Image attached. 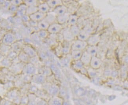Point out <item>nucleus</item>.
I'll use <instances>...</instances> for the list:
<instances>
[{
    "instance_id": "48",
    "label": "nucleus",
    "mask_w": 128,
    "mask_h": 105,
    "mask_svg": "<svg viewBox=\"0 0 128 105\" xmlns=\"http://www.w3.org/2000/svg\"><path fill=\"white\" fill-rule=\"evenodd\" d=\"M10 1L12 4L18 7L23 3V0H12Z\"/></svg>"
},
{
    "instance_id": "42",
    "label": "nucleus",
    "mask_w": 128,
    "mask_h": 105,
    "mask_svg": "<svg viewBox=\"0 0 128 105\" xmlns=\"http://www.w3.org/2000/svg\"><path fill=\"white\" fill-rule=\"evenodd\" d=\"M23 3L27 6H37L38 4V0H23Z\"/></svg>"
},
{
    "instance_id": "8",
    "label": "nucleus",
    "mask_w": 128,
    "mask_h": 105,
    "mask_svg": "<svg viewBox=\"0 0 128 105\" xmlns=\"http://www.w3.org/2000/svg\"><path fill=\"white\" fill-rule=\"evenodd\" d=\"M25 64L22 62L16 64H12L10 66V70L11 72L16 75L22 73V70Z\"/></svg>"
},
{
    "instance_id": "51",
    "label": "nucleus",
    "mask_w": 128,
    "mask_h": 105,
    "mask_svg": "<svg viewBox=\"0 0 128 105\" xmlns=\"http://www.w3.org/2000/svg\"><path fill=\"white\" fill-rule=\"evenodd\" d=\"M37 105H48V101L38 98Z\"/></svg>"
},
{
    "instance_id": "16",
    "label": "nucleus",
    "mask_w": 128,
    "mask_h": 105,
    "mask_svg": "<svg viewBox=\"0 0 128 105\" xmlns=\"http://www.w3.org/2000/svg\"><path fill=\"white\" fill-rule=\"evenodd\" d=\"M38 69L39 73L42 74L46 77L53 75V73L51 68L48 66L42 65L40 67L38 68Z\"/></svg>"
},
{
    "instance_id": "3",
    "label": "nucleus",
    "mask_w": 128,
    "mask_h": 105,
    "mask_svg": "<svg viewBox=\"0 0 128 105\" xmlns=\"http://www.w3.org/2000/svg\"><path fill=\"white\" fill-rule=\"evenodd\" d=\"M22 73L32 76L38 73V69L30 63L25 64L22 70Z\"/></svg>"
},
{
    "instance_id": "49",
    "label": "nucleus",
    "mask_w": 128,
    "mask_h": 105,
    "mask_svg": "<svg viewBox=\"0 0 128 105\" xmlns=\"http://www.w3.org/2000/svg\"><path fill=\"white\" fill-rule=\"evenodd\" d=\"M22 23H23L25 24L27 22H28L30 21V20H31L30 19V16L29 15H24V16H22Z\"/></svg>"
},
{
    "instance_id": "12",
    "label": "nucleus",
    "mask_w": 128,
    "mask_h": 105,
    "mask_svg": "<svg viewBox=\"0 0 128 105\" xmlns=\"http://www.w3.org/2000/svg\"><path fill=\"white\" fill-rule=\"evenodd\" d=\"M24 42L22 40H18L11 46V50L18 54V55L22 50Z\"/></svg>"
},
{
    "instance_id": "18",
    "label": "nucleus",
    "mask_w": 128,
    "mask_h": 105,
    "mask_svg": "<svg viewBox=\"0 0 128 105\" xmlns=\"http://www.w3.org/2000/svg\"><path fill=\"white\" fill-rule=\"evenodd\" d=\"M52 11L56 14L57 16H59L68 13V7L64 5H62L55 7Z\"/></svg>"
},
{
    "instance_id": "40",
    "label": "nucleus",
    "mask_w": 128,
    "mask_h": 105,
    "mask_svg": "<svg viewBox=\"0 0 128 105\" xmlns=\"http://www.w3.org/2000/svg\"><path fill=\"white\" fill-rule=\"evenodd\" d=\"M38 11V8L37 6H27V9L26 10V15H30L36 12H37Z\"/></svg>"
},
{
    "instance_id": "19",
    "label": "nucleus",
    "mask_w": 128,
    "mask_h": 105,
    "mask_svg": "<svg viewBox=\"0 0 128 105\" xmlns=\"http://www.w3.org/2000/svg\"><path fill=\"white\" fill-rule=\"evenodd\" d=\"M57 15L52 11H50L46 13L45 19L50 24L56 22Z\"/></svg>"
},
{
    "instance_id": "57",
    "label": "nucleus",
    "mask_w": 128,
    "mask_h": 105,
    "mask_svg": "<svg viewBox=\"0 0 128 105\" xmlns=\"http://www.w3.org/2000/svg\"><path fill=\"white\" fill-rule=\"evenodd\" d=\"M2 27H1V26H0V31L1 30H2Z\"/></svg>"
},
{
    "instance_id": "2",
    "label": "nucleus",
    "mask_w": 128,
    "mask_h": 105,
    "mask_svg": "<svg viewBox=\"0 0 128 105\" xmlns=\"http://www.w3.org/2000/svg\"><path fill=\"white\" fill-rule=\"evenodd\" d=\"M17 41L18 40L15 35V33L12 31H8L4 35L1 41V43L4 45L11 46Z\"/></svg>"
},
{
    "instance_id": "32",
    "label": "nucleus",
    "mask_w": 128,
    "mask_h": 105,
    "mask_svg": "<svg viewBox=\"0 0 128 105\" xmlns=\"http://www.w3.org/2000/svg\"><path fill=\"white\" fill-rule=\"evenodd\" d=\"M72 66V68L77 71H80L84 67V66L80 60L78 61H73Z\"/></svg>"
},
{
    "instance_id": "27",
    "label": "nucleus",
    "mask_w": 128,
    "mask_h": 105,
    "mask_svg": "<svg viewBox=\"0 0 128 105\" xmlns=\"http://www.w3.org/2000/svg\"><path fill=\"white\" fill-rule=\"evenodd\" d=\"M27 6L24 3L18 7V9L16 13V16L22 18L26 14V10Z\"/></svg>"
},
{
    "instance_id": "10",
    "label": "nucleus",
    "mask_w": 128,
    "mask_h": 105,
    "mask_svg": "<svg viewBox=\"0 0 128 105\" xmlns=\"http://www.w3.org/2000/svg\"><path fill=\"white\" fill-rule=\"evenodd\" d=\"M102 62L100 58L96 56L92 57L90 61L89 67L94 70H97L101 67Z\"/></svg>"
},
{
    "instance_id": "23",
    "label": "nucleus",
    "mask_w": 128,
    "mask_h": 105,
    "mask_svg": "<svg viewBox=\"0 0 128 105\" xmlns=\"http://www.w3.org/2000/svg\"><path fill=\"white\" fill-rule=\"evenodd\" d=\"M11 50L10 46L1 43H0V53L4 57H6Z\"/></svg>"
},
{
    "instance_id": "21",
    "label": "nucleus",
    "mask_w": 128,
    "mask_h": 105,
    "mask_svg": "<svg viewBox=\"0 0 128 105\" xmlns=\"http://www.w3.org/2000/svg\"><path fill=\"white\" fill-rule=\"evenodd\" d=\"M36 95L40 99L46 100L48 101L51 97L48 95V93L44 90L42 89H38V91L35 93Z\"/></svg>"
},
{
    "instance_id": "56",
    "label": "nucleus",
    "mask_w": 128,
    "mask_h": 105,
    "mask_svg": "<svg viewBox=\"0 0 128 105\" xmlns=\"http://www.w3.org/2000/svg\"><path fill=\"white\" fill-rule=\"evenodd\" d=\"M2 21V19L0 17V22H1Z\"/></svg>"
},
{
    "instance_id": "54",
    "label": "nucleus",
    "mask_w": 128,
    "mask_h": 105,
    "mask_svg": "<svg viewBox=\"0 0 128 105\" xmlns=\"http://www.w3.org/2000/svg\"><path fill=\"white\" fill-rule=\"evenodd\" d=\"M11 3L10 2V1H6L4 2V3L3 4L4 7H5L6 8L9 9L10 6L11 5Z\"/></svg>"
},
{
    "instance_id": "43",
    "label": "nucleus",
    "mask_w": 128,
    "mask_h": 105,
    "mask_svg": "<svg viewBox=\"0 0 128 105\" xmlns=\"http://www.w3.org/2000/svg\"><path fill=\"white\" fill-rule=\"evenodd\" d=\"M29 102V99L27 95H22L21 97L20 105H28Z\"/></svg>"
},
{
    "instance_id": "11",
    "label": "nucleus",
    "mask_w": 128,
    "mask_h": 105,
    "mask_svg": "<svg viewBox=\"0 0 128 105\" xmlns=\"http://www.w3.org/2000/svg\"><path fill=\"white\" fill-rule=\"evenodd\" d=\"M62 36L64 41L68 42H72L74 41L75 37L70 31L69 28H66L62 32Z\"/></svg>"
},
{
    "instance_id": "17",
    "label": "nucleus",
    "mask_w": 128,
    "mask_h": 105,
    "mask_svg": "<svg viewBox=\"0 0 128 105\" xmlns=\"http://www.w3.org/2000/svg\"><path fill=\"white\" fill-rule=\"evenodd\" d=\"M46 14V13H42L40 11H38L29 16L31 20L38 22L45 19Z\"/></svg>"
},
{
    "instance_id": "47",
    "label": "nucleus",
    "mask_w": 128,
    "mask_h": 105,
    "mask_svg": "<svg viewBox=\"0 0 128 105\" xmlns=\"http://www.w3.org/2000/svg\"><path fill=\"white\" fill-rule=\"evenodd\" d=\"M38 24V22H37L30 20V21L26 23L25 24H26V26H27V27L30 28H34L37 27Z\"/></svg>"
},
{
    "instance_id": "34",
    "label": "nucleus",
    "mask_w": 128,
    "mask_h": 105,
    "mask_svg": "<svg viewBox=\"0 0 128 105\" xmlns=\"http://www.w3.org/2000/svg\"><path fill=\"white\" fill-rule=\"evenodd\" d=\"M50 24L45 19L38 22V27L40 30H48Z\"/></svg>"
},
{
    "instance_id": "9",
    "label": "nucleus",
    "mask_w": 128,
    "mask_h": 105,
    "mask_svg": "<svg viewBox=\"0 0 128 105\" xmlns=\"http://www.w3.org/2000/svg\"><path fill=\"white\" fill-rule=\"evenodd\" d=\"M30 36L32 42V45L33 47L40 48L42 45L43 44L44 41L39 38L36 32H33L30 35Z\"/></svg>"
},
{
    "instance_id": "46",
    "label": "nucleus",
    "mask_w": 128,
    "mask_h": 105,
    "mask_svg": "<svg viewBox=\"0 0 128 105\" xmlns=\"http://www.w3.org/2000/svg\"><path fill=\"white\" fill-rule=\"evenodd\" d=\"M18 56V54L16 52L14 51L11 50L8 55L6 57L8 58L10 60L12 61L15 59L16 58H17Z\"/></svg>"
},
{
    "instance_id": "53",
    "label": "nucleus",
    "mask_w": 128,
    "mask_h": 105,
    "mask_svg": "<svg viewBox=\"0 0 128 105\" xmlns=\"http://www.w3.org/2000/svg\"><path fill=\"white\" fill-rule=\"evenodd\" d=\"M6 32V30L4 29H2L0 31V42H1L4 35Z\"/></svg>"
},
{
    "instance_id": "14",
    "label": "nucleus",
    "mask_w": 128,
    "mask_h": 105,
    "mask_svg": "<svg viewBox=\"0 0 128 105\" xmlns=\"http://www.w3.org/2000/svg\"><path fill=\"white\" fill-rule=\"evenodd\" d=\"M100 41V36L96 34L90 35L86 42L88 45L96 46L98 44Z\"/></svg>"
},
{
    "instance_id": "22",
    "label": "nucleus",
    "mask_w": 128,
    "mask_h": 105,
    "mask_svg": "<svg viewBox=\"0 0 128 105\" xmlns=\"http://www.w3.org/2000/svg\"><path fill=\"white\" fill-rule=\"evenodd\" d=\"M86 51L90 54L92 57L96 56L99 51V48L97 46H92L88 45L86 48Z\"/></svg>"
},
{
    "instance_id": "5",
    "label": "nucleus",
    "mask_w": 128,
    "mask_h": 105,
    "mask_svg": "<svg viewBox=\"0 0 128 105\" xmlns=\"http://www.w3.org/2000/svg\"><path fill=\"white\" fill-rule=\"evenodd\" d=\"M22 50L29 56L30 58H32L38 55V51L30 44H24L23 46Z\"/></svg>"
},
{
    "instance_id": "4",
    "label": "nucleus",
    "mask_w": 128,
    "mask_h": 105,
    "mask_svg": "<svg viewBox=\"0 0 128 105\" xmlns=\"http://www.w3.org/2000/svg\"><path fill=\"white\" fill-rule=\"evenodd\" d=\"M88 45L86 41H84L77 39L73 41L71 46V50L84 51Z\"/></svg>"
},
{
    "instance_id": "37",
    "label": "nucleus",
    "mask_w": 128,
    "mask_h": 105,
    "mask_svg": "<svg viewBox=\"0 0 128 105\" xmlns=\"http://www.w3.org/2000/svg\"><path fill=\"white\" fill-rule=\"evenodd\" d=\"M18 76L19 79L24 84H30L31 83L32 76L27 75L23 73L21 74Z\"/></svg>"
},
{
    "instance_id": "1",
    "label": "nucleus",
    "mask_w": 128,
    "mask_h": 105,
    "mask_svg": "<svg viewBox=\"0 0 128 105\" xmlns=\"http://www.w3.org/2000/svg\"><path fill=\"white\" fill-rule=\"evenodd\" d=\"M42 86V89H44L50 97L59 96L60 87L56 84H51L46 82Z\"/></svg>"
},
{
    "instance_id": "55",
    "label": "nucleus",
    "mask_w": 128,
    "mask_h": 105,
    "mask_svg": "<svg viewBox=\"0 0 128 105\" xmlns=\"http://www.w3.org/2000/svg\"><path fill=\"white\" fill-rule=\"evenodd\" d=\"M118 72L116 71H112L111 77L113 78H116L118 76Z\"/></svg>"
},
{
    "instance_id": "6",
    "label": "nucleus",
    "mask_w": 128,
    "mask_h": 105,
    "mask_svg": "<svg viewBox=\"0 0 128 105\" xmlns=\"http://www.w3.org/2000/svg\"><path fill=\"white\" fill-rule=\"evenodd\" d=\"M46 77L42 74H36L32 76L31 83L37 85H42L46 82Z\"/></svg>"
},
{
    "instance_id": "31",
    "label": "nucleus",
    "mask_w": 128,
    "mask_h": 105,
    "mask_svg": "<svg viewBox=\"0 0 128 105\" xmlns=\"http://www.w3.org/2000/svg\"><path fill=\"white\" fill-rule=\"evenodd\" d=\"M78 20V17L77 15L75 14H70L67 22L68 26L70 27L72 26L76 25Z\"/></svg>"
},
{
    "instance_id": "20",
    "label": "nucleus",
    "mask_w": 128,
    "mask_h": 105,
    "mask_svg": "<svg viewBox=\"0 0 128 105\" xmlns=\"http://www.w3.org/2000/svg\"><path fill=\"white\" fill-rule=\"evenodd\" d=\"M90 35L91 34L88 32L84 29H81L80 30L79 34L76 37L78 40L84 41H87Z\"/></svg>"
},
{
    "instance_id": "7",
    "label": "nucleus",
    "mask_w": 128,
    "mask_h": 105,
    "mask_svg": "<svg viewBox=\"0 0 128 105\" xmlns=\"http://www.w3.org/2000/svg\"><path fill=\"white\" fill-rule=\"evenodd\" d=\"M63 29V25L55 22L50 25L48 31L49 34H58Z\"/></svg>"
},
{
    "instance_id": "44",
    "label": "nucleus",
    "mask_w": 128,
    "mask_h": 105,
    "mask_svg": "<svg viewBox=\"0 0 128 105\" xmlns=\"http://www.w3.org/2000/svg\"><path fill=\"white\" fill-rule=\"evenodd\" d=\"M87 71L88 75L90 77L92 78H95L97 75V73L96 72V70H94L91 67L88 68L87 70Z\"/></svg>"
},
{
    "instance_id": "29",
    "label": "nucleus",
    "mask_w": 128,
    "mask_h": 105,
    "mask_svg": "<svg viewBox=\"0 0 128 105\" xmlns=\"http://www.w3.org/2000/svg\"><path fill=\"white\" fill-rule=\"evenodd\" d=\"M50 9H54L58 6L63 5V2L61 0H48L46 1Z\"/></svg>"
},
{
    "instance_id": "24",
    "label": "nucleus",
    "mask_w": 128,
    "mask_h": 105,
    "mask_svg": "<svg viewBox=\"0 0 128 105\" xmlns=\"http://www.w3.org/2000/svg\"><path fill=\"white\" fill-rule=\"evenodd\" d=\"M70 14L68 13L57 16L56 22L61 25L67 23Z\"/></svg>"
},
{
    "instance_id": "15",
    "label": "nucleus",
    "mask_w": 128,
    "mask_h": 105,
    "mask_svg": "<svg viewBox=\"0 0 128 105\" xmlns=\"http://www.w3.org/2000/svg\"><path fill=\"white\" fill-rule=\"evenodd\" d=\"M92 56L89 54L86 50L83 51L80 60L84 67H89L90 61Z\"/></svg>"
},
{
    "instance_id": "38",
    "label": "nucleus",
    "mask_w": 128,
    "mask_h": 105,
    "mask_svg": "<svg viewBox=\"0 0 128 105\" xmlns=\"http://www.w3.org/2000/svg\"><path fill=\"white\" fill-rule=\"evenodd\" d=\"M41 62V60L38 55L32 58H30V63L35 66L37 68L42 66L40 65Z\"/></svg>"
},
{
    "instance_id": "39",
    "label": "nucleus",
    "mask_w": 128,
    "mask_h": 105,
    "mask_svg": "<svg viewBox=\"0 0 128 105\" xmlns=\"http://www.w3.org/2000/svg\"><path fill=\"white\" fill-rule=\"evenodd\" d=\"M70 31L75 37H77L80 32V29L77 25H74L69 27Z\"/></svg>"
},
{
    "instance_id": "26",
    "label": "nucleus",
    "mask_w": 128,
    "mask_h": 105,
    "mask_svg": "<svg viewBox=\"0 0 128 105\" xmlns=\"http://www.w3.org/2000/svg\"><path fill=\"white\" fill-rule=\"evenodd\" d=\"M65 44L62 45L59 49L60 53L64 56L70 54L71 51V47H70L67 44V42L65 41Z\"/></svg>"
},
{
    "instance_id": "25",
    "label": "nucleus",
    "mask_w": 128,
    "mask_h": 105,
    "mask_svg": "<svg viewBox=\"0 0 128 105\" xmlns=\"http://www.w3.org/2000/svg\"><path fill=\"white\" fill-rule=\"evenodd\" d=\"M38 11L42 13L46 14L50 11V7H49L46 2L39 4L38 6Z\"/></svg>"
},
{
    "instance_id": "28",
    "label": "nucleus",
    "mask_w": 128,
    "mask_h": 105,
    "mask_svg": "<svg viewBox=\"0 0 128 105\" xmlns=\"http://www.w3.org/2000/svg\"><path fill=\"white\" fill-rule=\"evenodd\" d=\"M18 57L20 59V62L22 63L27 64L30 63V58L28 55L26 54V53H24L22 50L18 54Z\"/></svg>"
},
{
    "instance_id": "52",
    "label": "nucleus",
    "mask_w": 128,
    "mask_h": 105,
    "mask_svg": "<svg viewBox=\"0 0 128 105\" xmlns=\"http://www.w3.org/2000/svg\"><path fill=\"white\" fill-rule=\"evenodd\" d=\"M112 71L110 69H107L104 71V75L106 77H110L111 76V75Z\"/></svg>"
},
{
    "instance_id": "33",
    "label": "nucleus",
    "mask_w": 128,
    "mask_h": 105,
    "mask_svg": "<svg viewBox=\"0 0 128 105\" xmlns=\"http://www.w3.org/2000/svg\"><path fill=\"white\" fill-rule=\"evenodd\" d=\"M72 60V58L70 53V54L65 56V57L62 58L60 61L62 65L65 67H68L70 64V61Z\"/></svg>"
},
{
    "instance_id": "35",
    "label": "nucleus",
    "mask_w": 128,
    "mask_h": 105,
    "mask_svg": "<svg viewBox=\"0 0 128 105\" xmlns=\"http://www.w3.org/2000/svg\"><path fill=\"white\" fill-rule=\"evenodd\" d=\"M36 34L39 38L43 41L48 38L49 35L48 31L46 30H39Z\"/></svg>"
},
{
    "instance_id": "30",
    "label": "nucleus",
    "mask_w": 128,
    "mask_h": 105,
    "mask_svg": "<svg viewBox=\"0 0 128 105\" xmlns=\"http://www.w3.org/2000/svg\"><path fill=\"white\" fill-rule=\"evenodd\" d=\"M83 51L81 50H72L70 54L73 61L79 60L82 56Z\"/></svg>"
},
{
    "instance_id": "45",
    "label": "nucleus",
    "mask_w": 128,
    "mask_h": 105,
    "mask_svg": "<svg viewBox=\"0 0 128 105\" xmlns=\"http://www.w3.org/2000/svg\"><path fill=\"white\" fill-rule=\"evenodd\" d=\"M38 90V89L36 86L33 84L32 83H30L28 89V93L35 94Z\"/></svg>"
},
{
    "instance_id": "13",
    "label": "nucleus",
    "mask_w": 128,
    "mask_h": 105,
    "mask_svg": "<svg viewBox=\"0 0 128 105\" xmlns=\"http://www.w3.org/2000/svg\"><path fill=\"white\" fill-rule=\"evenodd\" d=\"M64 100L59 96L52 97L48 101V105H63Z\"/></svg>"
},
{
    "instance_id": "36",
    "label": "nucleus",
    "mask_w": 128,
    "mask_h": 105,
    "mask_svg": "<svg viewBox=\"0 0 128 105\" xmlns=\"http://www.w3.org/2000/svg\"><path fill=\"white\" fill-rule=\"evenodd\" d=\"M28 96L29 99L28 105H37L38 98L35 94L28 93Z\"/></svg>"
},
{
    "instance_id": "50",
    "label": "nucleus",
    "mask_w": 128,
    "mask_h": 105,
    "mask_svg": "<svg viewBox=\"0 0 128 105\" xmlns=\"http://www.w3.org/2000/svg\"><path fill=\"white\" fill-rule=\"evenodd\" d=\"M18 9V6L12 4H11V5L10 6L8 9L9 10L10 12L13 13H16V12H17Z\"/></svg>"
},
{
    "instance_id": "41",
    "label": "nucleus",
    "mask_w": 128,
    "mask_h": 105,
    "mask_svg": "<svg viewBox=\"0 0 128 105\" xmlns=\"http://www.w3.org/2000/svg\"><path fill=\"white\" fill-rule=\"evenodd\" d=\"M1 64L3 65L4 67H10V66H11L12 64V61L10 60L8 58L6 57H5L1 61Z\"/></svg>"
}]
</instances>
